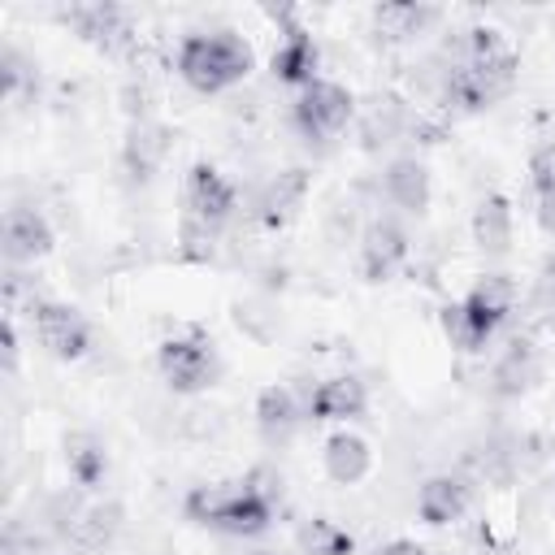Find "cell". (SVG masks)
I'll return each instance as SVG.
<instances>
[{
  "label": "cell",
  "mask_w": 555,
  "mask_h": 555,
  "mask_svg": "<svg viewBox=\"0 0 555 555\" xmlns=\"http://www.w3.org/2000/svg\"><path fill=\"white\" fill-rule=\"evenodd\" d=\"M156 369H160V382L173 390V395H204L221 382L225 364H221V351L217 343L199 330V325H186L169 338H160L156 347Z\"/></svg>",
  "instance_id": "277c9868"
},
{
  "label": "cell",
  "mask_w": 555,
  "mask_h": 555,
  "mask_svg": "<svg viewBox=\"0 0 555 555\" xmlns=\"http://www.w3.org/2000/svg\"><path fill=\"white\" fill-rule=\"evenodd\" d=\"M121 529H126V507L117 499H91L78 512L74 529L65 533V546L78 555H108L117 546Z\"/></svg>",
  "instance_id": "2e32d148"
},
{
  "label": "cell",
  "mask_w": 555,
  "mask_h": 555,
  "mask_svg": "<svg viewBox=\"0 0 555 555\" xmlns=\"http://www.w3.org/2000/svg\"><path fill=\"white\" fill-rule=\"evenodd\" d=\"M273 512L278 507L264 494H256L247 481H212V486H191L182 494V516L225 538H260L273 525Z\"/></svg>",
  "instance_id": "7a4b0ae2"
},
{
  "label": "cell",
  "mask_w": 555,
  "mask_h": 555,
  "mask_svg": "<svg viewBox=\"0 0 555 555\" xmlns=\"http://www.w3.org/2000/svg\"><path fill=\"white\" fill-rule=\"evenodd\" d=\"M373 555H429L416 538H390V542H382Z\"/></svg>",
  "instance_id": "1f68e13d"
},
{
  "label": "cell",
  "mask_w": 555,
  "mask_h": 555,
  "mask_svg": "<svg viewBox=\"0 0 555 555\" xmlns=\"http://www.w3.org/2000/svg\"><path fill=\"white\" fill-rule=\"evenodd\" d=\"M356 130H360V147L364 152H382L390 143H399L412 130V108L399 95H373L360 113H356Z\"/></svg>",
  "instance_id": "7402d4cb"
},
{
  "label": "cell",
  "mask_w": 555,
  "mask_h": 555,
  "mask_svg": "<svg viewBox=\"0 0 555 555\" xmlns=\"http://www.w3.org/2000/svg\"><path fill=\"white\" fill-rule=\"evenodd\" d=\"M169 152H173V130L160 117L134 113L126 121V134H121V169H126V182L130 186H152L156 173H165Z\"/></svg>",
  "instance_id": "ba28073f"
},
{
  "label": "cell",
  "mask_w": 555,
  "mask_h": 555,
  "mask_svg": "<svg viewBox=\"0 0 555 555\" xmlns=\"http://www.w3.org/2000/svg\"><path fill=\"white\" fill-rule=\"evenodd\" d=\"M178 78L199 91V95H217V91H230L238 87L256 56H251V43L238 39L234 30H191L182 43H178Z\"/></svg>",
  "instance_id": "3957f363"
},
{
  "label": "cell",
  "mask_w": 555,
  "mask_h": 555,
  "mask_svg": "<svg viewBox=\"0 0 555 555\" xmlns=\"http://www.w3.org/2000/svg\"><path fill=\"white\" fill-rule=\"evenodd\" d=\"M356 113H360L356 95H351L343 82H334V78H317L312 87L295 91V100H291V121H295V130H299L308 143H317V147H325L330 139H338V134L356 121Z\"/></svg>",
  "instance_id": "5b68a950"
},
{
  "label": "cell",
  "mask_w": 555,
  "mask_h": 555,
  "mask_svg": "<svg viewBox=\"0 0 555 555\" xmlns=\"http://www.w3.org/2000/svg\"><path fill=\"white\" fill-rule=\"evenodd\" d=\"M473 503V490L464 477L455 473H434L421 481L416 490V516L429 525V529H442V525H455Z\"/></svg>",
  "instance_id": "603a6c76"
},
{
  "label": "cell",
  "mask_w": 555,
  "mask_h": 555,
  "mask_svg": "<svg viewBox=\"0 0 555 555\" xmlns=\"http://www.w3.org/2000/svg\"><path fill=\"white\" fill-rule=\"evenodd\" d=\"M304 412L308 421H321V425H347V421H360L369 412V386L360 373H334V377H321L308 395H304Z\"/></svg>",
  "instance_id": "7c38bea8"
},
{
  "label": "cell",
  "mask_w": 555,
  "mask_h": 555,
  "mask_svg": "<svg viewBox=\"0 0 555 555\" xmlns=\"http://www.w3.org/2000/svg\"><path fill=\"white\" fill-rule=\"evenodd\" d=\"M412 256V238L399 217H369L360 230V273L364 282L382 286L390 282Z\"/></svg>",
  "instance_id": "9c48e42d"
},
{
  "label": "cell",
  "mask_w": 555,
  "mask_h": 555,
  "mask_svg": "<svg viewBox=\"0 0 555 555\" xmlns=\"http://www.w3.org/2000/svg\"><path fill=\"white\" fill-rule=\"evenodd\" d=\"M308 191H312V173H308L304 165H291V169L273 173V178L256 191V199H251L256 225H264V230H286V225L304 212Z\"/></svg>",
  "instance_id": "8fae6325"
},
{
  "label": "cell",
  "mask_w": 555,
  "mask_h": 555,
  "mask_svg": "<svg viewBox=\"0 0 555 555\" xmlns=\"http://www.w3.org/2000/svg\"><path fill=\"white\" fill-rule=\"evenodd\" d=\"M442 17V9L438 4H412V0H382V4H373V13H369V22H373V35L382 39V43H390V48H399V43H416L421 35H429V26Z\"/></svg>",
  "instance_id": "ffe728a7"
},
{
  "label": "cell",
  "mask_w": 555,
  "mask_h": 555,
  "mask_svg": "<svg viewBox=\"0 0 555 555\" xmlns=\"http://www.w3.org/2000/svg\"><path fill=\"white\" fill-rule=\"evenodd\" d=\"M382 195L403 217H425L434 199V178L421 156H390L382 169Z\"/></svg>",
  "instance_id": "5bb4252c"
},
{
  "label": "cell",
  "mask_w": 555,
  "mask_h": 555,
  "mask_svg": "<svg viewBox=\"0 0 555 555\" xmlns=\"http://www.w3.org/2000/svg\"><path fill=\"white\" fill-rule=\"evenodd\" d=\"M251 555H299V551H251Z\"/></svg>",
  "instance_id": "d6a6232c"
},
{
  "label": "cell",
  "mask_w": 555,
  "mask_h": 555,
  "mask_svg": "<svg viewBox=\"0 0 555 555\" xmlns=\"http://www.w3.org/2000/svg\"><path fill=\"white\" fill-rule=\"evenodd\" d=\"M538 377H542V351L529 334H516V338H507V347L490 364V395L494 399H520L533 390Z\"/></svg>",
  "instance_id": "9a60e30c"
},
{
  "label": "cell",
  "mask_w": 555,
  "mask_h": 555,
  "mask_svg": "<svg viewBox=\"0 0 555 555\" xmlns=\"http://www.w3.org/2000/svg\"><path fill=\"white\" fill-rule=\"evenodd\" d=\"M26 317H30V334L35 343L52 356V360H82L91 347H95V330L91 321L74 308V304H61V299H48V295H35L26 304Z\"/></svg>",
  "instance_id": "52a82bcc"
},
{
  "label": "cell",
  "mask_w": 555,
  "mask_h": 555,
  "mask_svg": "<svg viewBox=\"0 0 555 555\" xmlns=\"http://www.w3.org/2000/svg\"><path fill=\"white\" fill-rule=\"evenodd\" d=\"M61 22L82 43L100 48L104 56H117V52H126L134 43V22H130V13L121 4H104V0H95V4H69L61 13Z\"/></svg>",
  "instance_id": "30bf717a"
},
{
  "label": "cell",
  "mask_w": 555,
  "mask_h": 555,
  "mask_svg": "<svg viewBox=\"0 0 555 555\" xmlns=\"http://www.w3.org/2000/svg\"><path fill=\"white\" fill-rule=\"evenodd\" d=\"M533 304L542 312H555V256H546V264L533 278Z\"/></svg>",
  "instance_id": "f546056e"
},
{
  "label": "cell",
  "mask_w": 555,
  "mask_h": 555,
  "mask_svg": "<svg viewBox=\"0 0 555 555\" xmlns=\"http://www.w3.org/2000/svg\"><path fill=\"white\" fill-rule=\"evenodd\" d=\"M243 481H247V486H251L256 494H264V499H269L273 507L282 503V473H278V468H269V464H260V468H251V473H247Z\"/></svg>",
  "instance_id": "f1b7e54d"
},
{
  "label": "cell",
  "mask_w": 555,
  "mask_h": 555,
  "mask_svg": "<svg viewBox=\"0 0 555 555\" xmlns=\"http://www.w3.org/2000/svg\"><path fill=\"white\" fill-rule=\"evenodd\" d=\"M251 416H256V434H260L264 447H286V442L299 434V425L308 421L304 399H299L291 386H278V382L256 395Z\"/></svg>",
  "instance_id": "ac0fdd59"
},
{
  "label": "cell",
  "mask_w": 555,
  "mask_h": 555,
  "mask_svg": "<svg viewBox=\"0 0 555 555\" xmlns=\"http://www.w3.org/2000/svg\"><path fill=\"white\" fill-rule=\"evenodd\" d=\"M0 82H4V95L9 100H17L26 82H35V65L13 43H4V52H0Z\"/></svg>",
  "instance_id": "83f0119b"
},
{
  "label": "cell",
  "mask_w": 555,
  "mask_h": 555,
  "mask_svg": "<svg viewBox=\"0 0 555 555\" xmlns=\"http://www.w3.org/2000/svg\"><path fill=\"white\" fill-rule=\"evenodd\" d=\"M295 551L299 555H356V538L330 516H308L295 529Z\"/></svg>",
  "instance_id": "d4e9b609"
},
{
  "label": "cell",
  "mask_w": 555,
  "mask_h": 555,
  "mask_svg": "<svg viewBox=\"0 0 555 555\" xmlns=\"http://www.w3.org/2000/svg\"><path fill=\"white\" fill-rule=\"evenodd\" d=\"M468 234L477 243L481 256L490 260H503L512 251V238H516V208L503 191H486L477 204H473V217H468Z\"/></svg>",
  "instance_id": "e0dca14e"
},
{
  "label": "cell",
  "mask_w": 555,
  "mask_h": 555,
  "mask_svg": "<svg viewBox=\"0 0 555 555\" xmlns=\"http://www.w3.org/2000/svg\"><path fill=\"white\" fill-rule=\"evenodd\" d=\"M61 455H65V473H69L74 490H82V494H100V490H104L113 460H108V442H104L100 434H91V429H69V434L61 438Z\"/></svg>",
  "instance_id": "d6986e66"
},
{
  "label": "cell",
  "mask_w": 555,
  "mask_h": 555,
  "mask_svg": "<svg viewBox=\"0 0 555 555\" xmlns=\"http://www.w3.org/2000/svg\"><path fill=\"white\" fill-rule=\"evenodd\" d=\"M529 186L538 199V225L551 234L555 230V139L533 143L529 152Z\"/></svg>",
  "instance_id": "484cf974"
},
{
  "label": "cell",
  "mask_w": 555,
  "mask_h": 555,
  "mask_svg": "<svg viewBox=\"0 0 555 555\" xmlns=\"http://www.w3.org/2000/svg\"><path fill=\"white\" fill-rule=\"evenodd\" d=\"M438 330H442V338H447V347L451 351H460V356H481L486 347H490V334L464 312V304L460 299H451V304H442L438 308Z\"/></svg>",
  "instance_id": "4316f807"
},
{
  "label": "cell",
  "mask_w": 555,
  "mask_h": 555,
  "mask_svg": "<svg viewBox=\"0 0 555 555\" xmlns=\"http://www.w3.org/2000/svg\"><path fill=\"white\" fill-rule=\"evenodd\" d=\"M234 212H238L234 182L217 165L195 160L182 173V251L195 260L212 256V243L234 221Z\"/></svg>",
  "instance_id": "6da1fadb"
},
{
  "label": "cell",
  "mask_w": 555,
  "mask_h": 555,
  "mask_svg": "<svg viewBox=\"0 0 555 555\" xmlns=\"http://www.w3.org/2000/svg\"><path fill=\"white\" fill-rule=\"evenodd\" d=\"M17 317L13 312H4V325H0V356H4V377H13L17 373Z\"/></svg>",
  "instance_id": "4dcf8cb0"
},
{
  "label": "cell",
  "mask_w": 555,
  "mask_h": 555,
  "mask_svg": "<svg viewBox=\"0 0 555 555\" xmlns=\"http://www.w3.org/2000/svg\"><path fill=\"white\" fill-rule=\"evenodd\" d=\"M516 299H520V286L507 278V273H481L468 291H464V312L494 338L503 330V321L516 312Z\"/></svg>",
  "instance_id": "44dd1931"
},
{
  "label": "cell",
  "mask_w": 555,
  "mask_h": 555,
  "mask_svg": "<svg viewBox=\"0 0 555 555\" xmlns=\"http://www.w3.org/2000/svg\"><path fill=\"white\" fill-rule=\"evenodd\" d=\"M264 17L278 26V48L269 56V74L291 87V91H304L321 78V48L312 39V30L299 22V13L291 4H278V9H264Z\"/></svg>",
  "instance_id": "8992f818"
},
{
  "label": "cell",
  "mask_w": 555,
  "mask_h": 555,
  "mask_svg": "<svg viewBox=\"0 0 555 555\" xmlns=\"http://www.w3.org/2000/svg\"><path fill=\"white\" fill-rule=\"evenodd\" d=\"M56 247V230L48 225V217L39 208H26V204H13L4 208V225H0V251H4V264H35L43 256H52Z\"/></svg>",
  "instance_id": "4fadbf2b"
},
{
  "label": "cell",
  "mask_w": 555,
  "mask_h": 555,
  "mask_svg": "<svg viewBox=\"0 0 555 555\" xmlns=\"http://www.w3.org/2000/svg\"><path fill=\"white\" fill-rule=\"evenodd\" d=\"M321 468L334 486H360L369 473H373V451L369 442L356 434V429H334L321 447Z\"/></svg>",
  "instance_id": "cb8c5ba5"
}]
</instances>
